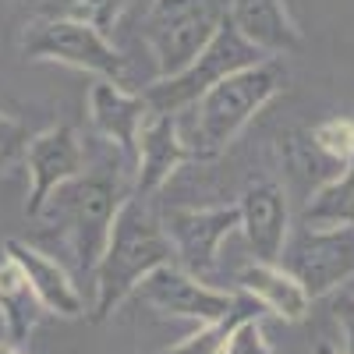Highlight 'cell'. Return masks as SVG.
Returning <instances> with one entry per match:
<instances>
[{"instance_id":"cell-1","label":"cell","mask_w":354,"mask_h":354,"mask_svg":"<svg viewBox=\"0 0 354 354\" xmlns=\"http://www.w3.org/2000/svg\"><path fill=\"white\" fill-rule=\"evenodd\" d=\"M167 262H174V248L160 216H153L145 198H124L113 216L106 248L93 270V322H106L135 294V287Z\"/></svg>"},{"instance_id":"cell-2","label":"cell","mask_w":354,"mask_h":354,"mask_svg":"<svg viewBox=\"0 0 354 354\" xmlns=\"http://www.w3.org/2000/svg\"><path fill=\"white\" fill-rule=\"evenodd\" d=\"M283 85H287L283 64H277L273 57H266V61L241 68L230 78L216 82L209 93H202L188 106V117L177 113L192 160H216L248 128L252 117L273 96H280Z\"/></svg>"},{"instance_id":"cell-3","label":"cell","mask_w":354,"mask_h":354,"mask_svg":"<svg viewBox=\"0 0 354 354\" xmlns=\"http://www.w3.org/2000/svg\"><path fill=\"white\" fill-rule=\"evenodd\" d=\"M121 202H124L121 185L110 174H78L46 198L39 220H50L61 227L78 255V266L85 273H93L106 248L110 227H113Z\"/></svg>"},{"instance_id":"cell-4","label":"cell","mask_w":354,"mask_h":354,"mask_svg":"<svg viewBox=\"0 0 354 354\" xmlns=\"http://www.w3.org/2000/svg\"><path fill=\"white\" fill-rule=\"evenodd\" d=\"M227 18L230 0H153L145 15V43L153 50L156 75L170 78L185 71Z\"/></svg>"},{"instance_id":"cell-5","label":"cell","mask_w":354,"mask_h":354,"mask_svg":"<svg viewBox=\"0 0 354 354\" xmlns=\"http://www.w3.org/2000/svg\"><path fill=\"white\" fill-rule=\"evenodd\" d=\"M259 61H266V53L255 50L227 18L223 28L205 43V50L185 71H177L170 78H156L142 96H145V103L153 106V113H185L202 93H209L216 82L230 78L234 71H241V68H252Z\"/></svg>"},{"instance_id":"cell-6","label":"cell","mask_w":354,"mask_h":354,"mask_svg":"<svg viewBox=\"0 0 354 354\" xmlns=\"http://www.w3.org/2000/svg\"><path fill=\"white\" fill-rule=\"evenodd\" d=\"M21 50L28 61H53L78 71H88L93 78L121 82L128 78V61L113 50V43L96 32L93 25L68 21V18H39L25 32Z\"/></svg>"},{"instance_id":"cell-7","label":"cell","mask_w":354,"mask_h":354,"mask_svg":"<svg viewBox=\"0 0 354 354\" xmlns=\"http://www.w3.org/2000/svg\"><path fill=\"white\" fill-rule=\"evenodd\" d=\"M280 266L305 287L308 298H326L354 280V227H308L287 234Z\"/></svg>"},{"instance_id":"cell-8","label":"cell","mask_w":354,"mask_h":354,"mask_svg":"<svg viewBox=\"0 0 354 354\" xmlns=\"http://www.w3.org/2000/svg\"><path fill=\"white\" fill-rule=\"evenodd\" d=\"M174 262L188 270L192 277H209L216 270V255L223 238L241 230V209L238 205H205V209H167L160 216Z\"/></svg>"},{"instance_id":"cell-9","label":"cell","mask_w":354,"mask_h":354,"mask_svg":"<svg viewBox=\"0 0 354 354\" xmlns=\"http://www.w3.org/2000/svg\"><path fill=\"white\" fill-rule=\"evenodd\" d=\"M131 298H138L142 305H149L160 315L213 322V319H220L230 308L234 290L213 287V283H205L202 277H192L188 270H181L177 262H167V266L153 270L135 287Z\"/></svg>"},{"instance_id":"cell-10","label":"cell","mask_w":354,"mask_h":354,"mask_svg":"<svg viewBox=\"0 0 354 354\" xmlns=\"http://www.w3.org/2000/svg\"><path fill=\"white\" fill-rule=\"evenodd\" d=\"M25 167H28V181H32L28 202H25V216L39 220L46 198L64 181H71V177H78L85 170V153H82L78 131L71 124H57V128L32 135L28 138V149H25Z\"/></svg>"},{"instance_id":"cell-11","label":"cell","mask_w":354,"mask_h":354,"mask_svg":"<svg viewBox=\"0 0 354 354\" xmlns=\"http://www.w3.org/2000/svg\"><path fill=\"white\" fill-rule=\"evenodd\" d=\"M188 160L192 153L181 135V117L149 113V121L142 124V135H138V149H135V195L145 198L160 192Z\"/></svg>"},{"instance_id":"cell-12","label":"cell","mask_w":354,"mask_h":354,"mask_svg":"<svg viewBox=\"0 0 354 354\" xmlns=\"http://www.w3.org/2000/svg\"><path fill=\"white\" fill-rule=\"evenodd\" d=\"M149 113H153V106L145 103V96L128 93L121 82L93 78V85H88V121H93V128L103 138H110L131 160H135L138 135H142V124L149 121Z\"/></svg>"},{"instance_id":"cell-13","label":"cell","mask_w":354,"mask_h":354,"mask_svg":"<svg viewBox=\"0 0 354 354\" xmlns=\"http://www.w3.org/2000/svg\"><path fill=\"white\" fill-rule=\"evenodd\" d=\"M241 234L259 262H280V252L290 234L287 192L277 181H255L245 188L241 202Z\"/></svg>"},{"instance_id":"cell-14","label":"cell","mask_w":354,"mask_h":354,"mask_svg":"<svg viewBox=\"0 0 354 354\" xmlns=\"http://www.w3.org/2000/svg\"><path fill=\"white\" fill-rule=\"evenodd\" d=\"M4 248H8V255L25 270L28 283H32L36 298H39V305H43L46 312L61 315V319H82V315H85L82 290H78V283L71 280V273H68L57 259H50L46 252L25 245V241H18V238H11Z\"/></svg>"},{"instance_id":"cell-15","label":"cell","mask_w":354,"mask_h":354,"mask_svg":"<svg viewBox=\"0 0 354 354\" xmlns=\"http://www.w3.org/2000/svg\"><path fill=\"white\" fill-rule=\"evenodd\" d=\"M230 25L266 57L294 53L301 46V28L294 25L283 0H230Z\"/></svg>"},{"instance_id":"cell-16","label":"cell","mask_w":354,"mask_h":354,"mask_svg":"<svg viewBox=\"0 0 354 354\" xmlns=\"http://www.w3.org/2000/svg\"><path fill=\"white\" fill-rule=\"evenodd\" d=\"M238 287L248 290L252 298H259V305L266 312L283 319V322H301L308 315V305H312L305 287L294 280L280 262H259L255 259L252 266H245L238 273Z\"/></svg>"},{"instance_id":"cell-17","label":"cell","mask_w":354,"mask_h":354,"mask_svg":"<svg viewBox=\"0 0 354 354\" xmlns=\"http://www.w3.org/2000/svg\"><path fill=\"white\" fill-rule=\"evenodd\" d=\"M43 305L36 298L32 283H28L25 270L8 255V248H0V319L11 344H25L32 337V330L43 319Z\"/></svg>"},{"instance_id":"cell-18","label":"cell","mask_w":354,"mask_h":354,"mask_svg":"<svg viewBox=\"0 0 354 354\" xmlns=\"http://www.w3.org/2000/svg\"><path fill=\"white\" fill-rule=\"evenodd\" d=\"M266 315V308L259 305V298H252L248 290H234V301H230V308L220 315V319H213V322H202V326L192 333V337H185V340H177V344H170L167 351H160V354H220L223 351V344L230 340V333L238 330V326H245V322H255V319H262Z\"/></svg>"},{"instance_id":"cell-19","label":"cell","mask_w":354,"mask_h":354,"mask_svg":"<svg viewBox=\"0 0 354 354\" xmlns=\"http://www.w3.org/2000/svg\"><path fill=\"white\" fill-rule=\"evenodd\" d=\"M301 223L308 227H354V160L326 181L319 192H312Z\"/></svg>"},{"instance_id":"cell-20","label":"cell","mask_w":354,"mask_h":354,"mask_svg":"<svg viewBox=\"0 0 354 354\" xmlns=\"http://www.w3.org/2000/svg\"><path fill=\"white\" fill-rule=\"evenodd\" d=\"M131 0H43L39 4V18H68V21H82L93 25L96 32H110L128 11Z\"/></svg>"},{"instance_id":"cell-21","label":"cell","mask_w":354,"mask_h":354,"mask_svg":"<svg viewBox=\"0 0 354 354\" xmlns=\"http://www.w3.org/2000/svg\"><path fill=\"white\" fill-rule=\"evenodd\" d=\"M308 135L330 160H337L344 167L354 160V121L351 117H330V121L315 124Z\"/></svg>"},{"instance_id":"cell-22","label":"cell","mask_w":354,"mask_h":354,"mask_svg":"<svg viewBox=\"0 0 354 354\" xmlns=\"http://www.w3.org/2000/svg\"><path fill=\"white\" fill-rule=\"evenodd\" d=\"M220 354H277V351L262 333V319H255V322H245V326L234 330Z\"/></svg>"},{"instance_id":"cell-23","label":"cell","mask_w":354,"mask_h":354,"mask_svg":"<svg viewBox=\"0 0 354 354\" xmlns=\"http://www.w3.org/2000/svg\"><path fill=\"white\" fill-rule=\"evenodd\" d=\"M28 138H32V135H28V128H25V124L11 121L8 113H0V170L11 167L18 156H25Z\"/></svg>"},{"instance_id":"cell-24","label":"cell","mask_w":354,"mask_h":354,"mask_svg":"<svg viewBox=\"0 0 354 354\" xmlns=\"http://www.w3.org/2000/svg\"><path fill=\"white\" fill-rule=\"evenodd\" d=\"M333 312H337L340 333H344V354H354V294H340Z\"/></svg>"},{"instance_id":"cell-25","label":"cell","mask_w":354,"mask_h":354,"mask_svg":"<svg viewBox=\"0 0 354 354\" xmlns=\"http://www.w3.org/2000/svg\"><path fill=\"white\" fill-rule=\"evenodd\" d=\"M0 354H21V351H18V344H11V340H0Z\"/></svg>"},{"instance_id":"cell-26","label":"cell","mask_w":354,"mask_h":354,"mask_svg":"<svg viewBox=\"0 0 354 354\" xmlns=\"http://www.w3.org/2000/svg\"><path fill=\"white\" fill-rule=\"evenodd\" d=\"M315 354H344V351H337V347H330V344H319Z\"/></svg>"}]
</instances>
